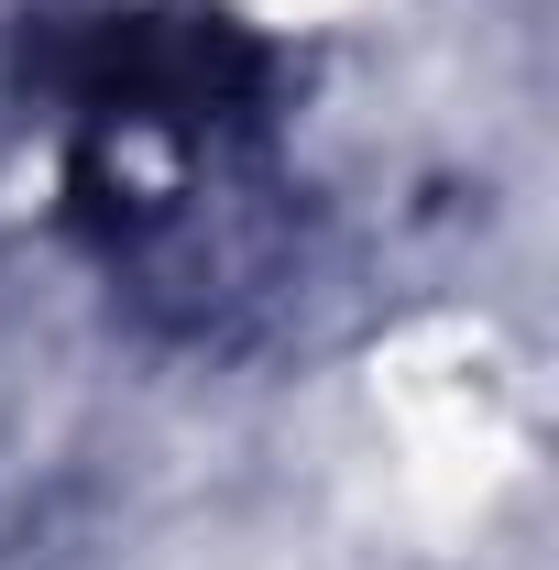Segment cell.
<instances>
[{"label": "cell", "mask_w": 559, "mask_h": 570, "mask_svg": "<svg viewBox=\"0 0 559 570\" xmlns=\"http://www.w3.org/2000/svg\"><path fill=\"white\" fill-rule=\"evenodd\" d=\"M33 88L67 121V219L121 296L198 341L275 296V45L231 11H56Z\"/></svg>", "instance_id": "6da1fadb"}]
</instances>
